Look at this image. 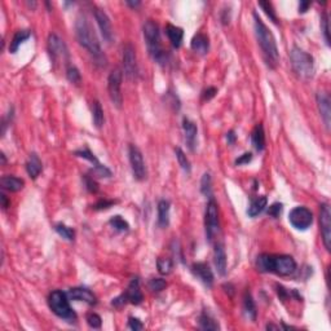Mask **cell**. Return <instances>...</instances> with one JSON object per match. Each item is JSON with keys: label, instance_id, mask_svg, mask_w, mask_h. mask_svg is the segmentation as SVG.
Wrapping results in <instances>:
<instances>
[{"label": "cell", "instance_id": "83f0119b", "mask_svg": "<svg viewBox=\"0 0 331 331\" xmlns=\"http://www.w3.org/2000/svg\"><path fill=\"white\" fill-rule=\"evenodd\" d=\"M268 200L265 196H260L256 197V198H254L251 200V203H250L249 210H247V214H249L250 217H255L257 216L259 214H261L264 211V208L267 207Z\"/></svg>", "mask_w": 331, "mask_h": 331}, {"label": "cell", "instance_id": "60d3db41", "mask_svg": "<svg viewBox=\"0 0 331 331\" xmlns=\"http://www.w3.org/2000/svg\"><path fill=\"white\" fill-rule=\"evenodd\" d=\"M87 324L89 325V328L100 329L101 324H102V320H101V317L97 313H89L88 316H87Z\"/></svg>", "mask_w": 331, "mask_h": 331}, {"label": "cell", "instance_id": "5b68a950", "mask_svg": "<svg viewBox=\"0 0 331 331\" xmlns=\"http://www.w3.org/2000/svg\"><path fill=\"white\" fill-rule=\"evenodd\" d=\"M290 60L294 72L300 79L308 80L314 74V60L306 51L300 50L299 47H294L290 52Z\"/></svg>", "mask_w": 331, "mask_h": 331}, {"label": "cell", "instance_id": "4fadbf2b", "mask_svg": "<svg viewBox=\"0 0 331 331\" xmlns=\"http://www.w3.org/2000/svg\"><path fill=\"white\" fill-rule=\"evenodd\" d=\"M123 68H125V74L129 79H135L137 76L136 51L131 43H127L123 47Z\"/></svg>", "mask_w": 331, "mask_h": 331}, {"label": "cell", "instance_id": "ba28073f", "mask_svg": "<svg viewBox=\"0 0 331 331\" xmlns=\"http://www.w3.org/2000/svg\"><path fill=\"white\" fill-rule=\"evenodd\" d=\"M288 221L298 230H306L313 223V214L306 207L298 206L290 211Z\"/></svg>", "mask_w": 331, "mask_h": 331}, {"label": "cell", "instance_id": "8d00e7d4", "mask_svg": "<svg viewBox=\"0 0 331 331\" xmlns=\"http://www.w3.org/2000/svg\"><path fill=\"white\" fill-rule=\"evenodd\" d=\"M212 180H211L210 174H204L202 178V181H201V192L204 194L208 198H212Z\"/></svg>", "mask_w": 331, "mask_h": 331}, {"label": "cell", "instance_id": "ac0fdd59", "mask_svg": "<svg viewBox=\"0 0 331 331\" xmlns=\"http://www.w3.org/2000/svg\"><path fill=\"white\" fill-rule=\"evenodd\" d=\"M68 296L70 300H75V302H84L89 306H95L97 303L96 296L93 295V292H91L88 288L84 287H74L70 288L68 292Z\"/></svg>", "mask_w": 331, "mask_h": 331}, {"label": "cell", "instance_id": "ffe728a7", "mask_svg": "<svg viewBox=\"0 0 331 331\" xmlns=\"http://www.w3.org/2000/svg\"><path fill=\"white\" fill-rule=\"evenodd\" d=\"M182 129H184V135H185V141L188 144L189 149L194 150L197 145V135H198V128L194 122H192L188 118L182 119Z\"/></svg>", "mask_w": 331, "mask_h": 331}, {"label": "cell", "instance_id": "f6af8a7d", "mask_svg": "<svg viewBox=\"0 0 331 331\" xmlns=\"http://www.w3.org/2000/svg\"><path fill=\"white\" fill-rule=\"evenodd\" d=\"M84 181H86V186L91 193H96L99 190V185H97V182L93 180L92 178H89L88 175L84 176Z\"/></svg>", "mask_w": 331, "mask_h": 331}, {"label": "cell", "instance_id": "30bf717a", "mask_svg": "<svg viewBox=\"0 0 331 331\" xmlns=\"http://www.w3.org/2000/svg\"><path fill=\"white\" fill-rule=\"evenodd\" d=\"M48 51L53 62H65V64L70 62L69 51L64 40H61L56 34H51L48 36Z\"/></svg>", "mask_w": 331, "mask_h": 331}, {"label": "cell", "instance_id": "1f68e13d", "mask_svg": "<svg viewBox=\"0 0 331 331\" xmlns=\"http://www.w3.org/2000/svg\"><path fill=\"white\" fill-rule=\"evenodd\" d=\"M200 328L202 330H219L220 326L210 314L202 313L200 316Z\"/></svg>", "mask_w": 331, "mask_h": 331}, {"label": "cell", "instance_id": "e0dca14e", "mask_svg": "<svg viewBox=\"0 0 331 331\" xmlns=\"http://www.w3.org/2000/svg\"><path fill=\"white\" fill-rule=\"evenodd\" d=\"M317 105H318V110H320L321 118L324 121L326 128H330V119H331V103L330 97L328 93L320 92L317 93Z\"/></svg>", "mask_w": 331, "mask_h": 331}, {"label": "cell", "instance_id": "d4e9b609", "mask_svg": "<svg viewBox=\"0 0 331 331\" xmlns=\"http://www.w3.org/2000/svg\"><path fill=\"white\" fill-rule=\"evenodd\" d=\"M251 141H253L254 148L257 152H263L265 149V133H264V127L261 123H257L255 128L251 133Z\"/></svg>", "mask_w": 331, "mask_h": 331}, {"label": "cell", "instance_id": "7a4b0ae2", "mask_svg": "<svg viewBox=\"0 0 331 331\" xmlns=\"http://www.w3.org/2000/svg\"><path fill=\"white\" fill-rule=\"evenodd\" d=\"M254 27H255V35L259 42V46L263 52V57L268 68L276 69L280 62V53H278L277 43L274 39L273 34L268 26L259 17L256 12L254 13Z\"/></svg>", "mask_w": 331, "mask_h": 331}, {"label": "cell", "instance_id": "6da1fadb", "mask_svg": "<svg viewBox=\"0 0 331 331\" xmlns=\"http://www.w3.org/2000/svg\"><path fill=\"white\" fill-rule=\"evenodd\" d=\"M75 35H76V40L78 43L86 48L89 52V54L92 56L95 60V64L100 65V66H105L106 65V57L102 53L101 50L100 42L97 39V35L91 24L88 22L86 16L80 15L76 18L75 22Z\"/></svg>", "mask_w": 331, "mask_h": 331}, {"label": "cell", "instance_id": "d6a6232c", "mask_svg": "<svg viewBox=\"0 0 331 331\" xmlns=\"http://www.w3.org/2000/svg\"><path fill=\"white\" fill-rule=\"evenodd\" d=\"M54 230L57 231L62 238L68 239V241H74L75 238L74 229H72L70 227H68V225L62 224V223H58V224L54 225Z\"/></svg>", "mask_w": 331, "mask_h": 331}, {"label": "cell", "instance_id": "3957f363", "mask_svg": "<svg viewBox=\"0 0 331 331\" xmlns=\"http://www.w3.org/2000/svg\"><path fill=\"white\" fill-rule=\"evenodd\" d=\"M256 267L260 272H272L280 276H290L296 271V263L290 255H269L257 256Z\"/></svg>", "mask_w": 331, "mask_h": 331}, {"label": "cell", "instance_id": "8fae6325", "mask_svg": "<svg viewBox=\"0 0 331 331\" xmlns=\"http://www.w3.org/2000/svg\"><path fill=\"white\" fill-rule=\"evenodd\" d=\"M129 163H131V170L133 174V178L139 181H143L146 178V166L144 162V157L140 149L136 145H129L128 148Z\"/></svg>", "mask_w": 331, "mask_h": 331}, {"label": "cell", "instance_id": "d6986e66", "mask_svg": "<svg viewBox=\"0 0 331 331\" xmlns=\"http://www.w3.org/2000/svg\"><path fill=\"white\" fill-rule=\"evenodd\" d=\"M125 296L127 302H129L131 304H135V306H139L141 304L144 300V295L141 290H140V281L139 278H133L131 282H129L128 287L126 290Z\"/></svg>", "mask_w": 331, "mask_h": 331}, {"label": "cell", "instance_id": "f1b7e54d", "mask_svg": "<svg viewBox=\"0 0 331 331\" xmlns=\"http://www.w3.org/2000/svg\"><path fill=\"white\" fill-rule=\"evenodd\" d=\"M243 310H245L246 317L251 321L256 320V306H255V302H254L253 296H251V292L246 291L245 295H243Z\"/></svg>", "mask_w": 331, "mask_h": 331}, {"label": "cell", "instance_id": "ee69618b", "mask_svg": "<svg viewBox=\"0 0 331 331\" xmlns=\"http://www.w3.org/2000/svg\"><path fill=\"white\" fill-rule=\"evenodd\" d=\"M128 328L133 331H139V330H143L144 325L141 324V321H140L139 318H133V317H129Z\"/></svg>", "mask_w": 331, "mask_h": 331}, {"label": "cell", "instance_id": "603a6c76", "mask_svg": "<svg viewBox=\"0 0 331 331\" xmlns=\"http://www.w3.org/2000/svg\"><path fill=\"white\" fill-rule=\"evenodd\" d=\"M166 34H167L168 39H170L174 48H180L181 47L182 39H184V30L181 27L172 25V24H167Z\"/></svg>", "mask_w": 331, "mask_h": 331}, {"label": "cell", "instance_id": "484cf974", "mask_svg": "<svg viewBox=\"0 0 331 331\" xmlns=\"http://www.w3.org/2000/svg\"><path fill=\"white\" fill-rule=\"evenodd\" d=\"M42 168H43V164H42V160L40 158L36 155L35 153L30 154L29 159L26 162V171L29 174V176L31 178H36L42 172Z\"/></svg>", "mask_w": 331, "mask_h": 331}, {"label": "cell", "instance_id": "f35d334b", "mask_svg": "<svg viewBox=\"0 0 331 331\" xmlns=\"http://www.w3.org/2000/svg\"><path fill=\"white\" fill-rule=\"evenodd\" d=\"M166 286H167V282L162 278H152L148 283V287L153 292H160L166 288Z\"/></svg>", "mask_w": 331, "mask_h": 331}, {"label": "cell", "instance_id": "2e32d148", "mask_svg": "<svg viewBox=\"0 0 331 331\" xmlns=\"http://www.w3.org/2000/svg\"><path fill=\"white\" fill-rule=\"evenodd\" d=\"M192 272L203 285L211 287L214 285V274L206 263H196L192 265Z\"/></svg>", "mask_w": 331, "mask_h": 331}, {"label": "cell", "instance_id": "74e56055", "mask_svg": "<svg viewBox=\"0 0 331 331\" xmlns=\"http://www.w3.org/2000/svg\"><path fill=\"white\" fill-rule=\"evenodd\" d=\"M66 78H68L69 82L74 83V84H79L80 80H82L80 73L75 66H68V69H66Z\"/></svg>", "mask_w": 331, "mask_h": 331}, {"label": "cell", "instance_id": "52a82bcc", "mask_svg": "<svg viewBox=\"0 0 331 331\" xmlns=\"http://www.w3.org/2000/svg\"><path fill=\"white\" fill-rule=\"evenodd\" d=\"M204 227H206V237L208 242H212L216 234L219 233V208L217 203L215 202L214 198H208L206 208V215H204Z\"/></svg>", "mask_w": 331, "mask_h": 331}, {"label": "cell", "instance_id": "8992f818", "mask_svg": "<svg viewBox=\"0 0 331 331\" xmlns=\"http://www.w3.org/2000/svg\"><path fill=\"white\" fill-rule=\"evenodd\" d=\"M48 304L54 314L62 320H66L68 322H74L76 320V314L73 310L69 303L68 294H65L61 290H54L50 294L48 298Z\"/></svg>", "mask_w": 331, "mask_h": 331}, {"label": "cell", "instance_id": "f5cc1de1", "mask_svg": "<svg viewBox=\"0 0 331 331\" xmlns=\"http://www.w3.org/2000/svg\"><path fill=\"white\" fill-rule=\"evenodd\" d=\"M127 4H128L129 7L136 8V7H139V5H140V1H135V3H133V1H127Z\"/></svg>", "mask_w": 331, "mask_h": 331}, {"label": "cell", "instance_id": "7dc6e473", "mask_svg": "<svg viewBox=\"0 0 331 331\" xmlns=\"http://www.w3.org/2000/svg\"><path fill=\"white\" fill-rule=\"evenodd\" d=\"M216 93H217V89L215 88V87H208V88L203 91L202 99L204 101H208V100H211V99H214Z\"/></svg>", "mask_w": 331, "mask_h": 331}, {"label": "cell", "instance_id": "4dcf8cb0", "mask_svg": "<svg viewBox=\"0 0 331 331\" xmlns=\"http://www.w3.org/2000/svg\"><path fill=\"white\" fill-rule=\"evenodd\" d=\"M92 118H93V125L96 128L100 129L103 126L105 118H103V110L101 103L99 101H95L92 106Z\"/></svg>", "mask_w": 331, "mask_h": 331}, {"label": "cell", "instance_id": "b9f144b4", "mask_svg": "<svg viewBox=\"0 0 331 331\" xmlns=\"http://www.w3.org/2000/svg\"><path fill=\"white\" fill-rule=\"evenodd\" d=\"M321 26H322V32H324L325 40H326V44L330 46V31H329V17L326 13L322 15V21H321Z\"/></svg>", "mask_w": 331, "mask_h": 331}, {"label": "cell", "instance_id": "681fc988", "mask_svg": "<svg viewBox=\"0 0 331 331\" xmlns=\"http://www.w3.org/2000/svg\"><path fill=\"white\" fill-rule=\"evenodd\" d=\"M235 139H237V136H235L234 131H229L227 133V141H228L229 145H233L235 143Z\"/></svg>", "mask_w": 331, "mask_h": 331}, {"label": "cell", "instance_id": "f546056e", "mask_svg": "<svg viewBox=\"0 0 331 331\" xmlns=\"http://www.w3.org/2000/svg\"><path fill=\"white\" fill-rule=\"evenodd\" d=\"M30 31H27V30H20V31H17L15 34V36H13V39H12L11 42V46H9V51H11V53H16L18 51V48H20V46H21L24 42H26V40L29 39L30 38Z\"/></svg>", "mask_w": 331, "mask_h": 331}, {"label": "cell", "instance_id": "f907efd6", "mask_svg": "<svg viewBox=\"0 0 331 331\" xmlns=\"http://www.w3.org/2000/svg\"><path fill=\"white\" fill-rule=\"evenodd\" d=\"M309 7H310L309 1H300V3H299V13H306Z\"/></svg>", "mask_w": 331, "mask_h": 331}, {"label": "cell", "instance_id": "c3c4849f", "mask_svg": "<svg viewBox=\"0 0 331 331\" xmlns=\"http://www.w3.org/2000/svg\"><path fill=\"white\" fill-rule=\"evenodd\" d=\"M114 204V202L113 201H100V202H97L95 206H93V208L95 210H105V208H109L110 206H113Z\"/></svg>", "mask_w": 331, "mask_h": 331}, {"label": "cell", "instance_id": "836d02e7", "mask_svg": "<svg viewBox=\"0 0 331 331\" xmlns=\"http://www.w3.org/2000/svg\"><path fill=\"white\" fill-rule=\"evenodd\" d=\"M175 154H176V158H178V166L186 172V174H190L192 171V166H190V162H189L188 157L185 155V153L182 152V149L180 148H176L175 149Z\"/></svg>", "mask_w": 331, "mask_h": 331}, {"label": "cell", "instance_id": "277c9868", "mask_svg": "<svg viewBox=\"0 0 331 331\" xmlns=\"http://www.w3.org/2000/svg\"><path fill=\"white\" fill-rule=\"evenodd\" d=\"M144 38H145L146 47L149 51V54L158 64H167V53L164 52L160 44V32L159 27L153 20H148L144 24L143 27Z\"/></svg>", "mask_w": 331, "mask_h": 331}, {"label": "cell", "instance_id": "816d5d0a", "mask_svg": "<svg viewBox=\"0 0 331 331\" xmlns=\"http://www.w3.org/2000/svg\"><path fill=\"white\" fill-rule=\"evenodd\" d=\"M0 200H1V207H3L4 210H7L8 206H9V202H8L7 197L4 196V194H1V196H0Z\"/></svg>", "mask_w": 331, "mask_h": 331}, {"label": "cell", "instance_id": "cb8c5ba5", "mask_svg": "<svg viewBox=\"0 0 331 331\" xmlns=\"http://www.w3.org/2000/svg\"><path fill=\"white\" fill-rule=\"evenodd\" d=\"M0 185L4 190H8V192H20L24 185H25V181L20 178H16V176H3L1 180H0Z\"/></svg>", "mask_w": 331, "mask_h": 331}, {"label": "cell", "instance_id": "db71d44e", "mask_svg": "<svg viewBox=\"0 0 331 331\" xmlns=\"http://www.w3.org/2000/svg\"><path fill=\"white\" fill-rule=\"evenodd\" d=\"M0 157H1V164H5V162H7V159H5V155L1 153V155H0Z\"/></svg>", "mask_w": 331, "mask_h": 331}, {"label": "cell", "instance_id": "7402d4cb", "mask_svg": "<svg viewBox=\"0 0 331 331\" xmlns=\"http://www.w3.org/2000/svg\"><path fill=\"white\" fill-rule=\"evenodd\" d=\"M214 255L217 273L220 276H225L227 274V254H225V249L223 243H217L215 246Z\"/></svg>", "mask_w": 331, "mask_h": 331}, {"label": "cell", "instance_id": "bcb514c9", "mask_svg": "<svg viewBox=\"0 0 331 331\" xmlns=\"http://www.w3.org/2000/svg\"><path fill=\"white\" fill-rule=\"evenodd\" d=\"M251 160H253V154H251V153H245V154H242L241 157L237 158V159H235V164H237V166H242V164H249L250 162H251Z\"/></svg>", "mask_w": 331, "mask_h": 331}, {"label": "cell", "instance_id": "7bdbcfd3", "mask_svg": "<svg viewBox=\"0 0 331 331\" xmlns=\"http://www.w3.org/2000/svg\"><path fill=\"white\" fill-rule=\"evenodd\" d=\"M281 212H282V203H273V204L269 206V208H268V215L274 217V219L280 217Z\"/></svg>", "mask_w": 331, "mask_h": 331}, {"label": "cell", "instance_id": "5bb4252c", "mask_svg": "<svg viewBox=\"0 0 331 331\" xmlns=\"http://www.w3.org/2000/svg\"><path fill=\"white\" fill-rule=\"evenodd\" d=\"M74 154L76 155V157L83 158V159H86V160H89V162L95 166V168H93V174L97 175V176H100V178H110L111 176L110 170H109L105 164L100 163V160L95 157V154H93L92 152L88 149V148H86V149L76 150Z\"/></svg>", "mask_w": 331, "mask_h": 331}, {"label": "cell", "instance_id": "e575fe53", "mask_svg": "<svg viewBox=\"0 0 331 331\" xmlns=\"http://www.w3.org/2000/svg\"><path fill=\"white\" fill-rule=\"evenodd\" d=\"M109 224L118 231H122V233H125V231L129 230V225L128 223L125 220V219H122V216H113L109 221Z\"/></svg>", "mask_w": 331, "mask_h": 331}, {"label": "cell", "instance_id": "9c48e42d", "mask_svg": "<svg viewBox=\"0 0 331 331\" xmlns=\"http://www.w3.org/2000/svg\"><path fill=\"white\" fill-rule=\"evenodd\" d=\"M122 74L121 69H114L109 75L107 79V91H109V96L115 107L121 109L122 103H123V96H122Z\"/></svg>", "mask_w": 331, "mask_h": 331}, {"label": "cell", "instance_id": "4316f807", "mask_svg": "<svg viewBox=\"0 0 331 331\" xmlns=\"http://www.w3.org/2000/svg\"><path fill=\"white\" fill-rule=\"evenodd\" d=\"M158 224L162 228H167L170 224V202L166 200L158 203Z\"/></svg>", "mask_w": 331, "mask_h": 331}, {"label": "cell", "instance_id": "9a60e30c", "mask_svg": "<svg viewBox=\"0 0 331 331\" xmlns=\"http://www.w3.org/2000/svg\"><path fill=\"white\" fill-rule=\"evenodd\" d=\"M95 20L97 22V26L100 29L101 35L107 43H111L113 39H114V32H113V26H111L110 18L107 17V15L102 9L100 8H96L95 9Z\"/></svg>", "mask_w": 331, "mask_h": 331}, {"label": "cell", "instance_id": "ab89813d", "mask_svg": "<svg viewBox=\"0 0 331 331\" xmlns=\"http://www.w3.org/2000/svg\"><path fill=\"white\" fill-rule=\"evenodd\" d=\"M259 7L263 8V11L267 13V16L269 18H271L272 21L276 22L277 24V16H276V12H274L273 9V5H272V3H269V1H260L259 3Z\"/></svg>", "mask_w": 331, "mask_h": 331}, {"label": "cell", "instance_id": "d590c367", "mask_svg": "<svg viewBox=\"0 0 331 331\" xmlns=\"http://www.w3.org/2000/svg\"><path fill=\"white\" fill-rule=\"evenodd\" d=\"M157 268L160 274H170L174 268V263L168 257H159L157 260Z\"/></svg>", "mask_w": 331, "mask_h": 331}, {"label": "cell", "instance_id": "7c38bea8", "mask_svg": "<svg viewBox=\"0 0 331 331\" xmlns=\"http://www.w3.org/2000/svg\"><path fill=\"white\" fill-rule=\"evenodd\" d=\"M320 224L322 241L328 251L331 250V211L328 203L321 204L320 211Z\"/></svg>", "mask_w": 331, "mask_h": 331}, {"label": "cell", "instance_id": "44dd1931", "mask_svg": "<svg viewBox=\"0 0 331 331\" xmlns=\"http://www.w3.org/2000/svg\"><path fill=\"white\" fill-rule=\"evenodd\" d=\"M192 50L198 54H206L210 50V39L208 36L204 35L203 32H198L193 36L192 43H190Z\"/></svg>", "mask_w": 331, "mask_h": 331}]
</instances>
